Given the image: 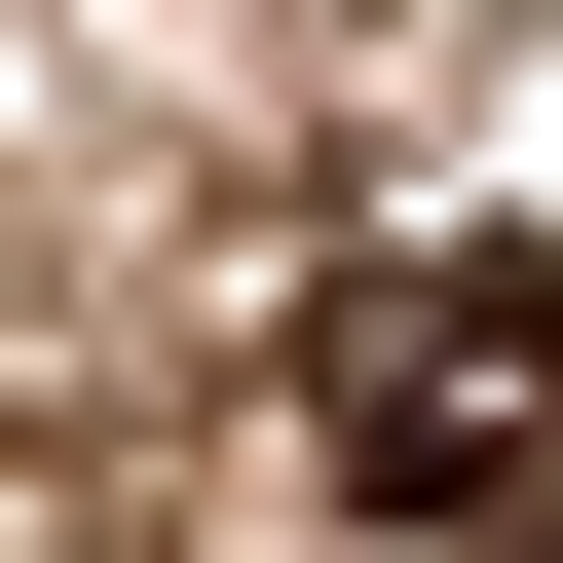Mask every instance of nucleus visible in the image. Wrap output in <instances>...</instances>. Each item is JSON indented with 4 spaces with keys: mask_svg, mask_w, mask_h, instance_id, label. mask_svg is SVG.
<instances>
[{
    "mask_svg": "<svg viewBox=\"0 0 563 563\" xmlns=\"http://www.w3.org/2000/svg\"><path fill=\"white\" fill-rule=\"evenodd\" d=\"M301 451H339L376 526H526V488H563V225L339 263V301H301Z\"/></svg>",
    "mask_w": 563,
    "mask_h": 563,
    "instance_id": "1",
    "label": "nucleus"
},
{
    "mask_svg": "<svg viewBox=\"0 0 563 563\" xmlns=\"http://www.w3.org/2000/svg\"><path fill=\"white\" fill-rule=\"evenodd\" d=\"M488 563H563V526H488Z\"/></svg>",
    "mask_w": 563,
    "mask_h": 563,
    "instance_id": "2",
    "label": "nucleus"
}]
</instances>
